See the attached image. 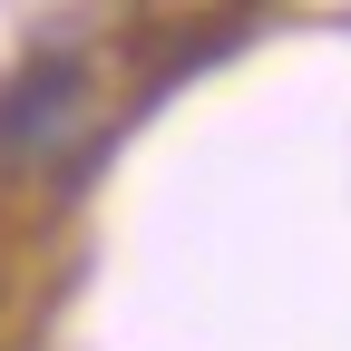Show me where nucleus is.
I'll list each match as a JSON object with an SVG mask.
<instances>
[{
    "label": "nucleus",
    "mask_w": 351,
    "mask_h": 351,
    "mask_svg": "<svg viewBox=\"0 0 351 351\" xmlns=\"http://www.w3.org/2000/svg\"><path fill=\"white\" fill-rule=\"evenodd\" d=\"M88 117V59L39 49L29 69L0 78V166H49Z\"/></svg>",
    "instance_id": "obj_1"
}]
</instances>
